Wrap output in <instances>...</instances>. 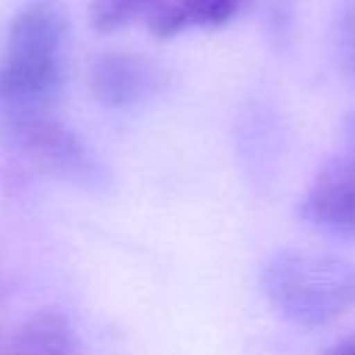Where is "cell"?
I'll return each mask as SVG.
<instances>
[{
  "instance_id": "obj_1",
  "label": "cell",
  "mask_w": 355,
  "mask_h": 355,
  "mask_svg": "<svg viewBox=\"0 0 355 355\" xmlns=\"http://www.w3.org/2000/svg\"><path fill=\"white\" fill-rule=\"evenodd\" d=\"M69 19L61 0H25L0 44V116L55 111L67 83Z\"/></svg>"
},
{
  "instance_id": "obj_2",
  "label": "cell",
  "mask_w": 355,
  "mask_h": 355,
  "mask_svg": "<svg viewBox=\"0 0 355 355\" xmlns=\"http://www.w3.org/2000/svg\"><path fill=\"white\" fill-rule=\"evenodd\" d=\"M261 291L286 319L322 327L355 308V261L319 250H277L261 269Z\"/></svg>"
},
{
  "instance_id": "obj_3",
  "label": "cell",
  "mask_w": 355,
  "mask_h": 355,
  "mask_svg": "<svg viewBox=\"0 0 355 355\" xmlns=\"http://www.w3.org/2000/svg\"><path fill=\"white\" fill-rule=\"evenodd\" d=\"M8 141L22 158L58 180L83 186V189H103L105 172L86 141L64 125L53 111L47 114H28V116H8L3 119Z\"/></svg>"
},
{
  "instance_id": "obj_4",
  "label": "cell",
  "mask_w": 355,
  "mask_h": 355,
  "mask_svg": "<svg viewBox=\"0 0 355 355\" xmlns=\"http://www.w3.org/2000/svg\"><path fill=\"white\" fill-rule=\"evenodd\" d=\"M300 214L313 227L355 241V158L333 153L308 183Z\"/></svg>"
},
{
  "instance_id": "obj_5",
  "label": "cell",
  "mask_w": 355,
  "mask_h": 355,
  "mask_svg": "<svg viewBox=\"0 0 355 355\" xmlns=\"http://www.w3.org/2000/svg\"><path fill=\"white\" fill-rule=\"evenodd\" d=\"M166 83L164 69L139 53H103L92 61L86 86L105 108H133L155 97Z\"/></svg>"
},
{
  "instance_id": "obj_6",
  "label": "cell",
  "mask_w": 355,
  "mask_h": 355,
  "mask_svg": "<svg viewBox=\"0 0 355 355\" xmlns=\"http://www.w3.org/2000/svg\"><path fill=\"white\" fill-rule=\"evenodd\" d=\"M247 0H153L147 28L158 39H172L186 31H208L227 25Z\"/></svg>"
},
{
  "instance_id": "obj_7",
  "label": "cell",
  "mask_w": 355,
  "mask_h": 355,
  "mask_svg": "<svg viewBox=\"0 0 355 355\" xmlns=\"http://www.w3.org/2000/svg\"><path fill=\"white\" fill-rule=\"evenodd\" d=\"M8 355H83V349L72 322L61 311L47 308L17 327Z\"/></svg>"
},
{
  "instance_id": "obj_8",
  "label": "cell",
  "mask_w": 355,
  "mask_h": 355,
  "mask_svg": "<svg viewBox=\"0 0 355 355\" xmlns=\"http://www.w3.org/2000/svg\"><path fill=\"white\" fill-rule=\"evenodd\" d=\"M153 0H89V19L94 31L111 33L116 28H125L136 17H144Z\"/></svg>"
},
{
  "instance_id": "obj_9",
  "label": "cell",
  "mask_w": 355,
  "mask_h": 355,
  "mask_svg": "<svg viewBox=\"0 0 355 355\" xmlns=\"http://www.w3.org/2000/svg\"><path fill=\"white\" fill-rule=\"evenodd\" d=\"M333 42H336V55H338L344 75L355 83V3L338 14Z\"/></svg>"
},
{
  "instance_id": "obj_10",
  "label": "cell",
  "mask_w": 355,
  "mask_h": 355,
  "mask_svg": "<svg viewBox=\"0 0 355 355\" xmlns=\"http://www.w3.org/2000/svg\"><path fill=\"white\" fill-rule=\"evenodd\" d=\"M336 153H341V155H347V158H355V111H352V114L344 119V125H341Z\"/></svg>"
},
{
  "instance_id": "obj_11",
  "label": "cell",
  "mask_w": 355,
  "mask_h": 355,
  "mask_svg": "<svg viewBox=\"0 0 355 355\" xmlns=\"http://www.w3.org/2000/svg\"><path fill=\"white\" fill-rule=\"evenodd\" d=\"M327 355H355V336L352 338H344V341H338Z\"/></svg>"
}]
</instances>
